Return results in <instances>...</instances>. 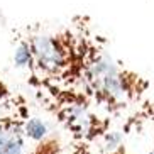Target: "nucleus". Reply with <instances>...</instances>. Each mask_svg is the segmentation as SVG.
I'll return each instance as SVG.
<instances>
[{
  "instance_id": "20e7f679",
  "label": "nucleus",
  "mask_w": 154,
  "mask_h": 154,
  "mask_svg": "<svg viewBox=\"0 0 154 154\" xmlns=\"http://www.w3.org/2000/svg\"><path fill=\"white\" fill-rule=\"evenodd\" d=\"M29 117L24 100L17 103L7 113L0 115V154H24L26 149V134L24 122Z\"/></svg>"
},
{
  "instance_id": "39448f33",
  "label": "nucleus",
  "mask_w": 154,
  "mask_h": 154,
  "mask_svg": "<svg viewBox=\"0 0 154 154\" xmlns=\"http://www.w3.org/2000/svg\"><path fill=\"white\" fill-rule=\"evenodd\" d=\"M14 66L19 69H26V71L31 75L32 69H34V58H32V51H31V46H29L26 36L19 37L17 46L14 49Z\"/></svg>"
},
{
  "instance_id": "f03ea898",
  "label": "nucleus",
  "mask_w": 154,
  "mask_h": 154,
  "mask_svg": "<svg viewBox=\"0 0 154 154\" xmlns=\"http://www.w3.org/2000/svg\"><path fill=\"white\" fill-rule=\"evenodd\" d=\"M42 107L76 142L95 144L109 137L112 119L102 113L76 88H66L49 82L29 78Z\"/></svg>"
},
{
  "instance_id": "9d476101",
  "label": "nucleus",
  "mask_w": 154,
  "mask_h": 154,
  "mask_svg": "<svg viewBox=\"0 0 154 154\" xmlns=\"http://www.w3.org/2000/svg\"><path fill=\"white\" fill-rule=\"evenodd\" d=\"M147 154H154V136H152V144H151L149 151H147Z\"/></svg>"
},
{
  "instance_id": "0eeeda50",
  "label": "nucleus",
  "mask_w": 154,
  "mask_h": 154,
  "mask_svg": "<svg viewBox=\"0 0 154 154\" xmlns=\"http://www.w3.org/2000/svg\"><path fill=\"white\" fill-rule=\"evenodd\" d=\"M29 154H63L61 139L58 136H54V134H51L46 140H42V142L34 146Z\"/></svg>"
},
{
  "instance_id": "6e6552de",
  "label": "nucleus",
  "mask_w": 154,
  "mask_h": 154,
  "mask_svg": "<svg viewBox=\"0 0 154 154\" xmlns=\"http://www.w3.org/2000/svg\"><path fill=\"white\" fill-rule=\"evenodd\" d=\"M69 154H93V152H91V146L90 144L73 140V142H71V149H69Z\"/></svg>"
},
{
  "instance_id": "f257e3e1",
  "label": "nucleus",
  "mask_w": 154,
  "mask_h": 154,
  "mask_svg": "<svg viewBox=\"0 0 154 154\" xmlns=\"http://www.w3.org/2000/svg\"><path fill=\"white\" fill-rule=\"evenodd\" d=\"M73 26L80 39L76 90L109 117H117L139 105L149 91L151 82L113 58L86 17H76Z\"/></svg>"
},
{
  "instance_id": "423d86ee",
  "label": "nucleus",
  "mask_w": 154,
  "mask_h": 154,
  "mask_svg": "<svg viewBox=\"0 0 154 154\" xmlns=\"http://www.w3.org/2000/svg\"><path fill=\"white\" fill-rule=\"evenodd\" d=\"M24 134H26V139L32 140V142H36V144L46 140L51 136L48 124H46L44 120H41L39 117H31V115H29V117L26 119V122H24Z\"/></svg>"
},
{
  "instance_id": "1a4fd4ad",
  "label": "nucleus",
  "mask_w": 154,
  "mask_h": 154,
  "mask_svg": "<svg viewBox=\"0 0 154 154\" xmlns=\"http://www.w3.org/2000/svg\"><path fill=\"white\" fill-rule=\"evenodd\" d=\"M107 154H134V152H131L124 144H120V146H117V147H113V149H109Z\"/></svg>"
},
{
  "instance_id": "7ed1b4c3",
  "label": "nucleus",
  "mask_w": 154,
  "mask_h": 154,
  "mask_svg": "<svg viewBox=\"0 0 154 154\" xmlns=\"http://www.w3.org/2000/svg\"><path fill=\"white\" fill-rule=\"evenodd\" d=\"M26 39L34 58V69L29 78L78 88L80 39L75 26L58 32H31Z\"/></svg>"
}]
</instances>
